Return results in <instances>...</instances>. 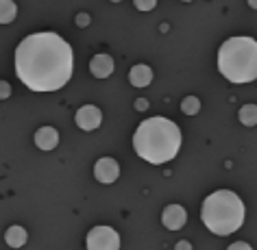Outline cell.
I'll return each instance as SVG.
<instances>
[{
  "instance_id": "obj_1",
  "label": "cell",
  "mask_w": 257,
  "mask_h": 250,
  "mask_svg": "<svg viewBox=\"0 0 257 250\" xmlns=\"http://www.w3.org/2000/svg\"><path fill=\"white\" fill-rule=\"evenodd\" d=\"M72 46L57 33L27 35L16 48V74L31 92H57L72 79Z\"/></svg>"
},
{
  "instance_id": "obj_2",
  "label": "cell",
  "mask_w": 257,
  "mask_h": 250,
  "mask_svg": "<svg viewBox=\"0 0 257 250\" xmlns=\"http://www.w3.org/2000/svg\"><path fill=\"white\" fill-rule=\"evenodd\" d=\"M133 148L144 161L162 165L172 161L181 148V131L168 118L155 115L144 120L133 135Z\"/></svg>"
},
{
  "instance_id": "obj_3",
  "label": "cell",
  "mask_w": 257,
  "mask_h": 250,
  "mask_svg": "<svg viewBox=\"0 0 257 250\" xmlns=\"http://www.w3.org/2000/svg\"><path fill=\"white\" fill-rule=\"evenodd\" d=\"M218 70L231 83H250L257 76V42L231 37L218 50Z\"/></svg>"
},
{
  "instance_id": "obj_4",
  "label": "cell",
  "mask_w": 257,
  "mask_h": 250,
  "mask_svg": "<svg viewBox=\"0 0 257 250\" xmlns=\"http://www.w3.org/2000/svg\"><path fill=\"white\" fill-rule=\"evenodd\" d=\"M244 211H246L244 202L240 200V196L235 191L218 189L205 198L201 217H203V224L211 233L229 235V233H235L244 224Z\"/></svg>"
},
{
  "instance_id": "obj_5",
  "label": "cell",
  "mask_w": 257,
  "mask_h": 250,
  "mask_svg": "<svg viewBox=\"0 0 257 250\" xmlns=\"http://www.w3.org/2000/svg\"><path fill=\"white\" fill-rule=\"evenodd\" d=\"M87 243L89 250H118L120 248V235L115 233L111 226H94L87 233Z\"/></svg>"
},
{
  "instance_id": "obj_6",
  "label": "cell",
  "mask_w": 257,
  "mask_h": 250,
  "mask_svg": "<svg viewBox=\"0 0 257 250\" xmlns=\"http://www.w3.org/2000/svg\"><path fill=\"white\" fill-rule=\"evenodd\" d=\"M74 120H76V124H79V129H83V131H96L100 126V122H102V113H100L98 107L85 105V107H81L79 111H76Z\"/></svg>"
},
{
  "instance_id": "obj_7",
  "label": "cell",
  "mask_w": 257,
  "mask_h": 250,
  "mask_svg": "<svg viewBox=\"0 0 257 250\" xmlns=\"http://www.w3.org/2000/svg\"><path fill=\"white\" fill-rule=\"evenodd\" d=\"M94 176H96V181H100V183H105V185L113 183L115 178L120 176V165H118V161L111 159V157L98 159L96 165H94Z\"/></svg>"
},
{
  "instance_id": "obj_8",
  "label": "cell",
  "mask_w": 257,
  "mask_h": 250,
  "mask_svg": "<svg viewBox=\"0 0 257 250\" xmlns=\"http://www.w3.org/2000/svg\"><path fill=\"white\" fill-rule=\"evenodd\" d=\"M188 220V213H185V209L181 204H168V207L164 209V215H162V222L166 228L170 230H179Z\"/></svg>"
},
{
  "instance_id": "obj_9",
  "label": "cell",
  "mask_w": 257,
  "mask_h": 250,
  "mask_svg": "<svg viewBox=\"0 0 257 250\" xmlns=\"http://www.w3.org/2000/svg\"><path fill=\"white\" fill-rule=\"evenodd\" d=\"M35 144L40 150H53L57 148V144H59V133L53 126H42V129H37L35 133Z\"/></svg>"
},
{
  "instance_id": "obj_10",
  "label": "cell",
  "mask_w": 257,
  "mask_h": 250,
  "mask_svg": "<svg viewBox=\"0 0 257 250\" xmlns=\"http://www.w3.org/2000/svg\"><path fill=\"white\" fill-rule=\"evenodd\" d=\"M89 70L96 79H107L113 72V59L109 55H96L92 61H89Z\"/></svg>"
},
{
  "instance_id": "obj_11",
  "label": "cell",
  "mask_w": 257,
  "mask_h": 250,
  "mask_svg": "<svg viewBox=\"0 0 257 250\" xmlns=\"http://www.w3.org/2000/svg\"><path fill=\"white\" fill-rule=\"evenodd\" d=\"M128 81H131L133 87H146V85H151L153 70L149 66H144V63H140V66H133L131 72H128Z\"/></svg>"
},
{
  "instance_id": "obj_12",
  "label": "cell",
  "mask_w": 257,
  "mask_h": 250,
  "mask_svg": "<svg viewBox=\"0 0 257 250\" xmlns=\"http://www.w3.org/2000/svg\"><path fill=\"white\" fill-rule=\"evenodd\" d=\"M27 239H29V235H27V230H24L20 224L9 226L7 233H5V241H7L11 248H22L24 243H27Z\"/></svg>"
},
{
  "instance_id": "obj_13",
  "label": "cell",
  "mask_w": 257,
  "mask_h": 250,
  "mask_svg": "<svg viewBox=\"0 0 257 250\" xmlns=\"http://www.w3.org/2000/svg\"><path fill=\"white\" fill-rule=\"evenodd\" d=\"M18 7L14 0H0V24H9L16 20Z\"/></svg>"
},
{
  "instance_id": "obj_14",
  "label": "cell",
  "mask_w": 257,
  "mask_h": 250,
  "mask_svg": "<svg viewBox=\"0 0 257 250\" xmlns=\"http://www.w3.org/2000/svg\"><path fill=\"white\" fill-rule=\"evenodd\" d=\"M240 122L244 126H255L257 124V107L255 105H244L240 109Z\"/></svg>"
},
{
  "instance_id": "obj_15",
  "label": "cell",
  "mask_w": 257,
  "mask_h": 250,
  "mask_svg": "<svg viewBox=\"0 0 257 250\" xmlns=\"http://www.w3.org/2000/svg\"><path fill=\"white\" fill-rule=\"evenodd\" d=\"M181 111H183L185 115H196L198 111H201V100H198L196 96H188V98H183Z\"/></svg>"
},
{
  "instance_id": "obj_16",
  "label": "cell",
  "mask_w": 257,
  "mask_h": 250,
  "mask_svg": "<svg viewBox=\"0 0 257 250\" xmlns=\"http://www.w3.org/2000/svg\"><path fill=\"white\" fill-rule=\"evenodd\" d=\"M133 3H136V9L140 11H151V9H155L157 0H133Z\"/></svg>"
},
{
  "instance_id": "obj_17",
  "label": "cell",
  "mask_w": 257,
  "mask_h": 250,
  "mask_svg": "<svg viewBox=\"0 0 257 250\" xmlns=\"http://www.w3.org/2000/svg\"><path fill=\"white\" fill-rule=\"evenodd\" d=\"M9 96H11V85L7 81H0V100L9 98Z\"/></svg>"
},
{
  "instance_id": "obj_18",
  "label": "cell",
  "mask_w": 257,
  "mask_h": 250,
  "mask_svg": "<svg viewBox=\"0 0 257 250\" xmlns=\"http://www.w3.org/2000/svg\"><path fill=\"white\" fill-rule=\"evenodd\" d=\"M89 20H92V18H89L87 14H79V16H76V24H79V27H87Z\"/></svg>"
},
{
  "instance_id": "obj_19",
  "label": "cell",
  "mask_w": 257,
  "mask_h": 250,
  "mask_svg": "<svg viewBox=\"0 0 257 250\" xmlns=\"http://www.w3.org/2000/svg\"><path fill=\"white\" fill-rule=\"evenodd\" d=\"M136 109L138 111H146V109H149V102H146L144 98H138L136 100Z\"/></svg>"
},
{
  "instance_id": "obj_20",
  "label": "cell",
  "mask_w": 257,
  "mask_h": 250,
  "mask_svg": "<svg viewBox=\"0 0 257 250\" xmlns=\"http://www.w3.org/2000/svg\"><path fill=\"white\" fill-rule=\"evenodd\" d=\"M235 248H244V250H248L250 246H248V243H244V241H237V243H231V246H229V250H235Z\"/></svg>"
},
{
  "instance_id": "obj_21",
  "label": "cell",
  "mask_w": 257,
  "mask_h": 250,
  "mask_svg": "<svg viewBox=\"0 0 257 250\" xmlns=\"http://www.w3.org/2000/svg\"><path fill=\"white\" fill-rule=\"evenodd\" d=\"M177 248H183V250H190V243H188V241H179V243H177Z\"/></svg>"
},
{
  "instance_id": "obj_22",
  "label": "cell",
  "mask_w": 257,
  "mask_h": 250,
  "mask_svg": "<svg viewBox=\"0 0 257 250\" xmlns=\"http://www.w3.org/2000/svg\"><path fill=\"white\" fill-rule=\"evenodd\" d=\"M248 5H250V7L255 9V7H257V0H248Z\"/></svg>"
},
{
  "instance_id": "obj_23",
  "label": "cell",
  "mask_w": 257,
  "mask_h": 250,
  "mask_svg": "<svg viewBox=\"0 0 257 250\" xmlns=\"http://www.w3.org/2000/svg\"><path fill=\"white\" fill-rule=\"evenodd\" d=\"M183 3H192V0H183Z\"/></svg>"
},
{
  "instance_id": "obj_24",
  "label": "cell",
  "mask_w": 257,
  "mask_h": 250,
  "mask_svg": "<svg viewBox=\"0 0 257 250\" xmlns=\"http://www.w3.org/2000/svg\"><path fill=\"white\" fill-rule=\"evenodd\" d=\"M111 3H120V0H111Z\"/></svg>"
}]
</instances>
